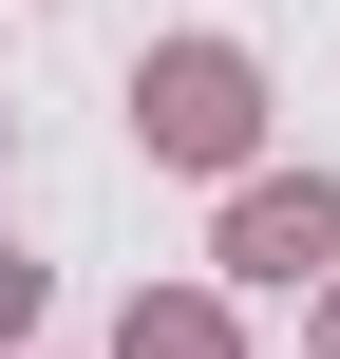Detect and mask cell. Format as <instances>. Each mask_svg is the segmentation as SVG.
<instances>
[{
	"instance_id": "obj_1",
	"label": "cell",
	"mask_w": 340,
	"mask_h": 359,
	"mask_svg": "<svg viewBox=\"0 0 340 359\" xmlns=\"http://www.w3.org/2000/svg\"><path fill=\"white\" fill-rule=\"evenodd\" d=\"M227 133H246V114H227V57H189V76H170V151H227Z\"/></svg>"
}]
</instances>
